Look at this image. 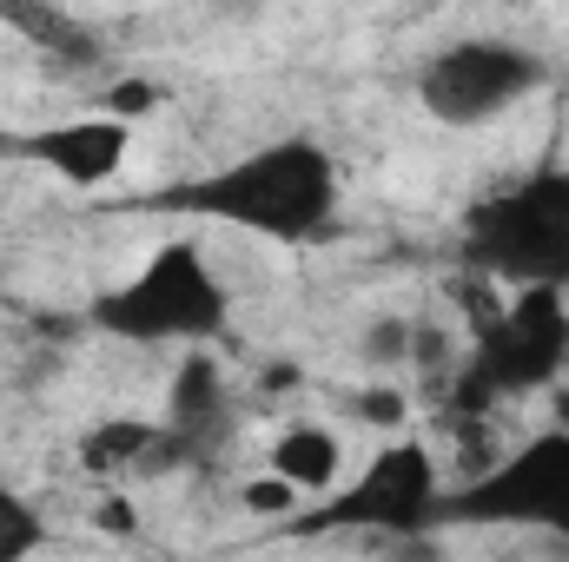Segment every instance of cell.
<instances>
[{"mask_svg":"<svg viewBox=\"0 0 569 562\" xmlns=\"http://www.w3.org/2000/svg\"><path fill=\"white\" fill-rule=\"evenodd\" d=\"M338 159L318 140H272L246 159H226L186 185H166L152 192L146 205L152 212H192V219H212V225H232V232H252V239H272V245H311L338 225Z\"/></svg>","mask_w":569,"mask_h":562,"instance_id":"cell-1","label":"cell"},{"mask_svg":"<svg viewBox=\"0 0 569 562\" xmlns=\"http://www.w3.org/2000/svg\"><path fill=\"white\" fill-rule=\"evenodd\" d=\"M569 371V298L563 291H517L510 304H477L470 351L430 391L437 418L477 423L510 398L557 391Z\"/></svg>","mask_w":569,"mask_h":562,"instance_id":"cell-2","label":"cell"},{"mask_svg":"<svg viewBox=\"0 0 569 562\" xmlns=\"http://www.w3.org/2000/svg\"><path fill=\"white\" fill-rule=\"evenodd\" d=\"M463 265L483 284L510 291H563L569 298V165L543 159L477 199L457 232Z\"/></svg>","mask_w":569,"mask_h":562,"instance_id":"cell-3","label":"cell"},{"mask_svg":"<svg viewBox=\"0 0 569 562\" xmlns=\"http://www.w3.org/2000/svg\"><path fill=\"white\" fill-rule=\"evenodd\" d=\"M232 318V291L192 239H166L127 284L87 304V324L127 344H206Z\"/></svg>","mask_w":569,"mask_h":562,"instance_id":"cell-4","label":"cell"},{"mask_svg":"<svg viewBox=\"0 0 569 562\" xmlns=\"http://www.w3.org/2000/svg\"><path fill=\"white\" fill-rule=\"evenodd\" d=\"M443 470L430 456V443L418 436H391L345 490L318 496L311 510L284 516V536H391V543H411L430 536L437 516H443Z\"/></svg>","mask_w":569,"mask_h":562,"instance_id":"cell-5","label":"cell"},{"mask_svg":"<svg viewBox=\"0 0 569 562\" xmlns=\"http://www.w3.org/2000/svg\"><path fill=\"white\" fill-rule=\"evenodd\" d=\"M457 530H537L569 543V436L537 430L510 456L443 490V516Z\"/></svg>","mask_w":569,"mask_h":562,"instance_id":"cell-6","label":"cell"},{"mask_svg":"<svg viewBox=\"0 0 569 562\" xmlns=\"http://www.w3.org/2000/svg\"><path fill=\"white\" fill-rule=\"evenodd\" d=\"M550 87V60L517 40H450L418 67V107L437 127H490Z\"/></svg>","mask_w":569,"mask_h":562,"instance_id":"cell-7","label":"cell"},{"mask_svg":"<svg viewBox=\"0 0 569 562\" xmlns=\"http://www.w3.org/2000/svg\"><path fill=\"white\" fill-rule=\"evenodd\" d=\"M226 443H232V378L219 358L192 351L172 378V398H166V463L206 470Z\"/></svg>","mask_w":569,"mask_h":562,"instance_id":"cell-8","label":"cell"},{"mask_svg":"<svg viewBox=\"0 0 569 562\" xmlns=\"http://www.w3.org/2000/svg\"><path fill=\"white\" fill-rule=\"evenodd\" d=\"M13 152L60 172L67 185H107L127 159H133V127L113 113H87V120H53L40 133H13Z\"/></svg>","mask_w":569,"mask_h":562,"instance_id":"cell-9","label":"cell"},{"mask_svg":"<svg viewBox=\"0 0 569 562\" xmlns=\"http://www.w3.org/2000/svg\"><path fill=\"white\" fill-rule=\"evenodd\" d=\"M338 470H345V443L325 423H284L279 430L272 476H279L291 496H331L338 490Z\"/></svg>","mask_w":569,"mask_h":562,"instance_id":"cell-10","label":"cell"},{"mask_svg":"<svg viewBox=\"0 0 569 562\" xmlns=\"http://www.w3.org/2000/svg\"><path fill=\"white\" fill-rule=\"evenodd\" d=\"M80 463L100 476H133V470H166V423L146 418H107L80 436Z\"/></svg>","mask_w":569,"mask_h":562,"instance_id":"cell-11","label":"cell"},{"mask_svg":"<svg viewBox=\"0 0 569 562\" xmlns=\"http://www.w3.org/2000/svg\"><path fill=\"white\" fill-rule=\"evenodd\" d=\"M7 27L33 33V40H40L53 60H67V67H93V60H100V40H93L73 13H53V7H13Z\"/></svg>","mask_w":569,"mask_h":562,"instance_id":"cell-12","label":"cell"},{"mask_svg":"<svg viewBox=\"0 0 569 562\" xmlns=\"http://www.w3.org/2000/svg\"><path fill=\"white\" fill-rule=\"evenodd\" d=\"M40 550H47V516L13 483H0V562H33Z\"/></svg>","mask_w":569,"mask_h":562,"instance_id":"cell-13","label":"cell"},{"mask_svg":"<svg viewBox=\"0 0 569 562\" xmlns=\"http://www.w3.org/2000/svg\"><path fill=\"white\" fill-rule=\"evenodd\" d=\"M418 351V318H371V331L358 338V358L371 371H411Z\"/></svg>","mask_w":569,"mask_h":562,"instance_id":"cell-14","label":"cell"},{"mask_svg":"<svg viewBox=\"0 0 569 562\" xmlns=\"http://www.w3.org/2000/svg\"><path fill=\"white\" fill-rule=\"evenodd\" d=\"M358 423H378V430H398V423L411 418V398L405 391H391V384H371V391H358L351 404H345Z\"/></svg>","mask_w":569,"mask_h":562,"instance_id":"cell-15","label":"cell"},{"mask_svg":"<svg viewBox=\"0 0 569 562\" xmlns=\"http://www.w3.org/2000/svg\"><path fill=\"white\" fill-rule=\"evenodd\" d=\"M146 100H159V93H152V87H140V80H127V87H113V93H107L113 120H133V113H146Z\"/></svg>","mask_w":569,"mask_h":562,"instance_id":"cell-16","label":"cell"},{"mask_svg":"<svg viewBox=\"0 0 569 562\" xmlns=\"http://www.w3.org/2000/svg\"><path fill=\"white\" fill-rule=\"evenodd\" d=\"M100 523H107L113 536H133V530H140V510H133V503H107V510H100Z\"/></svg>","mask_w":569,"mask_h":562,"instance_id":"cell-17","label":"cell"},{"mask_svg":"<svg viewBox=\"0 0 569 562\" xmlns=\"http://www.w3.org/2000/svg\"><path fill=\"white\" fill-rule=\"evenodd\" d=\"M550 430H563V436H569V384L550 391Z\"/></svg>","mask_w":569,"mask_h":562,"instance_id":"cell-18","label":"cell"}]
</instances>
